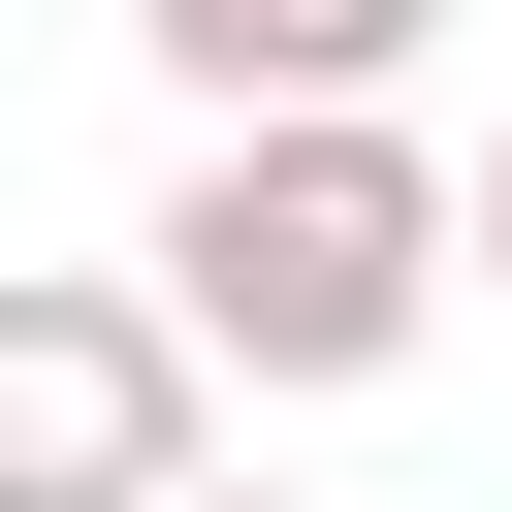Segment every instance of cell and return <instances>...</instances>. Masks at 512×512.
Here are the masks:
<instances>
[{
  "mask_svg": "<svg viewBox=\"0 0 512 512\" xmlns=\"http://www.w3.org/2000/svg\"><path fill=\"white\" fill-rule=\"evenodd\" d=\"M128 256L192 288L224 384H384V352H448V288H480V160H416V96L192 128V192H160Z\"/></svg>",
  "mask_w": 512,
  "mask_h": 512,
  "instance_id": "1",
  "label": "cell"
},
{
  "mask_svg": "<svg viewBox=\"0 0 512 512\" xmlns=\"http://www.w3.org/2000/svg\"><path fill=\"white\" fill-rule=\"evenodd\" d=\"M224 352H192V288L160 256H32L0 288V512H192L224 448Z\"/></svg>",
  "mask_w": 512,
  "mask_h": 512,
  "instance_id": "2",
  "label": "cell"
},
{
  "mask_svg": "<svg viewBox=\"0 0 512 512\" xmlns=\"http://www.w3.org/2000/svg\"><path fill=\"white\" fill-rule=\"evenodd\" d=\"M128 64H160L192 128H320V96H416L448 0H128Z\"/></svg>",
  "mask_w": 512,
  "mask_h": 512,
  "instance_id": "3",
  "label": "cell"
},
{
  "mask_svg": "<svg viewBox=\"0 0 512 512\" xmlns=\"http://www.w3.org/2000/svg\"><path fill=\"white\" fill-rule=\"evenodd\" d=\"M480 288H512V128H480Z\"/></svg>",
  "mask_w": 512,
  "mask_h": 512,
  "instance_id": "4",
  "label": "cell"
},
{
  "mask_svg": "<svg viewBox=\"0 0 512 512\" xmlns=\"http://www.w3.org/2000/svg\"><path fill=\"white\" fill-rule=\"evenodd\" d=\"M192 512H288V480H192Z\"/></svg>",
  "mask_w": 512,
  "mask_h": 512,
  "instance_id": "5",
  "label": "cell"
}]
</instances>
